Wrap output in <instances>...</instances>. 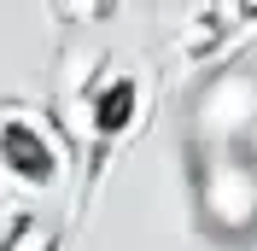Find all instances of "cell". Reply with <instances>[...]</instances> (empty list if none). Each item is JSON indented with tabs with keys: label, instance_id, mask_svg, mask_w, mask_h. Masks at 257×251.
<instances>
[{
	"label": "cell",
	"instance_id": "cell-1",
	"mask_svg": "<svg viewBox=\"0 0 257 251\" xmlns=\"http://www.w3.org/2000/svg\"><path fill=\"white\" fill-rule=\"evenodd\" d=\"M193 193L199 216L216 239H257V164L240 146H199L193 152Z\"/></svg>",
	"mask_w": 257,
	"mask_h": 251
},
{
	"label": "cell",
	"instance_id": "cell-3",
	"mask_svg": "<svg viewBox=\"0 0 257 251\" xmlns=\"http://www.w3.org/2000/svg\"><path fill=\"white\" fill-rule=\"evenodd\" d=\"M0 158H6L24 181H53V170H59L47 135H41L35 123H6L0 129Z\"/></svg>",
	"mask_w": 257,
	"mask_h": 251
},
{
	"label": "cell",
	"instance_id": "cell-2",
	"mask_svg": "<svg viewBox=\"0 0 257 251\" xmlns=\"http://www.w3.org/2000/svg\"><path fill=\"white\" fill-rule=\"evenodd\" d=\"M257 123V76L251 70H222L199 99V135L205 146H234Z\"/></svg>",
	"mask_w": 257,
	"mask_h": 251
},
{
	"label": "cell",
	"instance_id": "cell-5",
	"mask_svg": "<svg viewBox=\"0 0 257 251\" xmlns=\"http://www.w3.org/2000/svg\"><path fill=\"white\" fill-rule=\"evenodd\" d=\"M0 251H53V234H47V222L24 216V222L12 228V234L0 239Z\"/></svg>",
	"mask_w": 257,
	"mask_h": 251
},
{
	"label": "cell",
	"instance_id": "cell-4",
	"mask_svg": "<svg viewBox=\"0 0 257 251\" xmlns=\"http://www.w3.org/2000/svg\"><path fill=\"white\" fill-rule=\"evenodd\" d=\"M128 117H135V82H128V76H111V82L94 94V123L105 129V135H117Z\"/></svg>",
	"mask_w": 257,
	"mask_h": 251
}]
</instances>
